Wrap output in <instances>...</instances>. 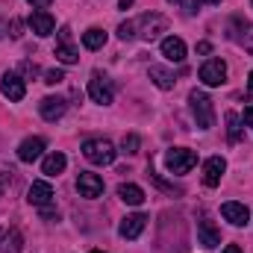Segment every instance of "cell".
<instances>
[{
  "instance_id": "6da1fadb",
  "label": "cell",
  "mask_w": 253,
  "mask_h": 253,
  "mask_svg": "<svg viewBox=\"0 0 253 253\" xmlns=\"http://www.w3.org/2000/svg\"><path fill=\"white\" fill-rule=\"evenodd\" d=\"M115 144L106 141V138H88L83 144V156L91 162V165H112L115 162Z\"/></svg>"
},
{
  "instance_id": "7a4b0ae2",
  "label": "cell",
  "mask_w": 253,
  "mask_h": 253,
  "mask_svg": "<svg viewBox=\"0 0 253 253\" xmlns=\"http://www.w3.org/2000/svg\"><path fill=\"white\" fill-rule=\"evenodd\" d=\"M189 106H191V115L200 129H209L215 124V109H212V100L203 94V91H191L189 94Z\"/></svg>"
},
{
  "instance_id": "3957f363",
  "label": "cell",
  "mask_w": 253,
  "mask_h": 253,
  "mask_svg": "<svg viewBox=\"0 0 253 253\" xmlns=\"http://www.w3.org/2000/svg\"><path fill=\"white\" fill-rule=\"evenodd\" d=\"M194 165H197V153H194V150L171 147V150L165 153V168H168L171 174H189Z\"/></svg>"
},
{
  "instance_id": "277c9868",
  "label": "cell",
  "mask_w": 253,
  "mask_h": 253,
  "mask_svg": "<svg viewBox=\"0 0 253 253\" xmlns=\"http://www.w3.org/2000/svg\"><path fill=\"white\" fill-rule=\"evenodd\" d=\"M77 191H80V197L94 200V197L103 194V180H100L97 174H91V171H80V177H77Z\"/></svg>"
},
{
  "instance_id": "5b68a950",
  "label": "cell",
  "mask_w": 253,
  "mask_h": 253,
  "mask_svg": "<svg viewBox=\"0 0 253 253\" xmlns=\"http://www.w3.org/2000/svg\"><path fill=\"white\" fill-rule=\"evenodd\" d=\"M88 97H91L94 103H100V106H109L115 94H112V85H109L100 74H94V77L88 80Z\"/></svg>"
},
{
  "instance_id": "8992f818",
  "label": "cell",
  "mask_w": 253,
  "mask_h": 253,
  "mask_svg": "<svg viewBox=\"0 0 253 253\" xmlns=\"http://www.w3.org/2000/svg\"><path fill=\"white\" fill-rule=\"evenodd\" d=\"M200 80H203V85H221V83L227 80V65L221 62V59L203 62V68H200Z\"/></svg>"
},
{
  "instance_id": "52a82bcc",
  "label": "cell",
  "mask_w": 253,
  "mask_h": 253,
  "mask_svg": "<svg viewBox=\"0 0 253 253\" xmlns=\"http://www.w3.org/2000/svg\"><path fill=\"white\" fill-rule=\"evenodd\" d=\"M56 59L62 65H74L77 59H80V50L71 44V30L68 27H62L59 30V44H56Z\"/></svg>"
},
{
  "instance_id": "ba28073f",
  "label": "cell",
  "mask_w": 253,
  "mask_h": 253,
  "mask_svg": "<svg viewBox=\"0 0 253 253\" xmlns=\"http://www.w3.org/2000/svg\"><path fill=\"white\" fill-rule=\"evenodd\" d=\"M0 91H3V97H9V100H24V94H27V88H24V80L18 77V74H3V80H0Z\"/></svg>"
},
{
  "instance_id": "9c48e42d",
  "label": "cell",
  "mask_w": 253,
  "mask_h": 253,
  "mask_svg": "<svg viewBox=\"0 0 253 253\" xmlns=\"http://www.w3.org/2000/svg\"><path fill=\"white\" fill-rule=\"evenodd\" d=\"M224 171H227V162H224L221 156H209V159L203 162V183H206L209 189H215V186L221 183Z\"/></svg>"
},
{
  "instance_id": "30bf717a",
  "label": "cell",
  "mask_w": 253,
  "mask_h": 253,
  "mask_svg": "<svg viewBox=\"0 0 253 253\" xmlns=\"http://www.w3.org/2000/svg\"><path fill=\"white\" fill-rule=\"evenodd\" d=\"M30 30L36 33V36H50L53 30H56V21H53V15L50 12H44V9H36L33 15H30Z\"/></svg>"
},
{
  "instance_id": "8fae6325",
  "label": "cell",
  "mask_w": 253,
  "mask_h": 253,
  "mask_svg": "<svg viewBox=\"0 0 253 253\" xmlns=\"http://www.w3.org/2000/svg\"><path fill=\"white\" fill-rule=\"evenodd\" d=\"M221 215L233 224V227H245L248 221H251V212H248V206L245 203H236V200H230V203H224L221 206Z\"/></svg>"
},
{
  "instance_id": "7c38bea8",
  "label": "cell",
  "mask_w": 253,
  "mask_h": 253,
  "mask_svg": "<svg viewBox=\"0 0 253 253\" xmlns=\"http://www.w3.org/2000/svg\"><path fill=\"white\" fill-rule=\"evenodd\" d=\"M197 242L203 245V248H218L221 245V233H218V227L212 224V221H206V218H200L197 221Z\"/></svg>"
},
{
  "instance_id": "4fadbf2b",
  "label": "cell",
  "mask_w": 253,
  "mask_h": 253,
  "mask_svg": "<svg viewBox=\"0 0 253 253\" xmlns=\"http://www.w3.org/2000/svg\"><path fill=\"white\" fill-rule=\"evenodd\" d=\"M135 24V30L141 27V36L150 42V39H156L162 30H165V18L162 15H144V18H138V21H132Z\"/></svg>"
},
{
  "instance_id": "5bb4252c",
  "label": "cell",
  "mask_w": 253,
  "mask_h": 253,
  "mask_svg": "<svg viewBox=\"0 0 253 253\" xmlns=\"http://www.w3.org/2000/svg\"><path fill=\"white\" fill-rule=\"evenodd\" d=\"M42 153H44V138H39V135L24 138L21 147H18V159H21V162H36Z\"/></svg>"
},
{
  "instance_id": "9a60e30c",
  "label": "cell",
  "mask_w": 253,
  "mask_h": 253,
  "mask_svg": "<svg viewBox=\"0 0 253 253\" xmlns=\"http://www.w3.org/2000/svg\"><path fill=\"white\" fill-rule=\"evenodd\" d=\"M144 227H147V215H141V212H135V215H126L124 221H121V227H118V233H121L124 239H138Z\"/></svg>"
},
{
  "instance_id": "2e32d148",
  "label": "cell",
  "mask_w": 253,
  "mask_h": 253,
  "mask_svg": "<svg viewBox=\"0 0 253 253\" xmlns=\"http://www.w3.org/2000/svg\"><path fill=\"white\" fill-rule=\"evenodd\" d=\"M27 200H30L33 206H50V200H53V186L44 183V180L33 183L30 191H27Z\"/></svg>"
},
{
  "instance_id": "e0dca14e",
  "label": "cell",
  "mask_w": 253,
  "mask_h": 253,
  "mask_svg": "<svg viewBox=\"0 0 253 253\" xmlns=\"http://www.w3.org/2000/svg\"><path fill=\"white\" fill-rule=\"evenodd\" d=\"M162 56H165L168 62H183V59H186V42L177 39V36L162 39Z\"/></svg>"
},
{
  "instance_id": "ac0fdd59",
  "label": "cell",
  "mask_w": 253,
  "mask_h": 253,
  "mask_svg": "<svg viewBox=\"0 0 253 253\" xmlns=\"http://www.w3.org/2000/svg\"><path fill=\"white\" fill-rule=\"evenodd\" d=\"M65 109H68V106H65L62 97H44V100L39 103V112H42L44 121H59L65 115Z\"/></svg>"
},
{
  "instance_id": "d6986e66",
  "label": "cell",
  "mask_w": 253,
  "mask_h": 253,
  "mask_svg": "<svg viewBox=\"0 0 253 253\" xmlns=\"http://www.w3.org/2000/svg\"><path fill=\"white\" fill-rule=\"evenodd\" d=\"M118 197L124 203H129V206H141L144 203V191H141V186H135V183H121L118 186Z\"/></svg>"
},
{
  "instance_id": "ffe728a7",
  "label": "cell",
  "mask_w": 253,
  "mask_h": 253,
  "mask_svg": "<svg viewBox=\"0 0 253 253\" xmlns=\"http://www.w3.org/2000/svg\"><path fill=\"white\" fill-rule=\"evenodd\" d=\"M147 74H150V80H153V83H156L162 91L174 88V83H177V77H174L168 68H159V65H150V71H147Z\"/></svg>"
},
{
  "instance_id": "44dd1931",
  "label": "cell",
  "mask_w": 253,
  "mask_h": 253,
  "mask_svg": "<svg viewBox=\"0 0 253 253\" xmlns=\"http://www.w3.org/2000/svg\"><path fill=\"white\" fill-rule=\"evenodd\" d=\"M21 248H24L21 230H6L3 239H0V253H21Z\"/></svg>"
},
{
  "instance_id": "7402d4cb",
  "label": "cell",
  "mask_w": 253,
  "mask_h": 253,
  "mask_svg": "<svg viewBox=\"0 0 253 253\" xmlns=\"http://www.w3.org/2000/svg\"><path fill=\"white\" fill-rule=\"evenodd\" d=\"M65 165H68L65 153H50V156H44V162H42V174L56 177V174H62L65 171Z\"/></svg>"
},
{
  "instance_id": "603a6c76",
  "label": "cell",
  "mask_w": 253,
  "mask_h": 253,
  "mask_svg": "<svg viewBox=\"0 0 253 253\" xmlns=\"http://www.w3.org/2000/svg\"><path fill=\"white\" fill-rule=\"evenodd\" d=\"M83 44H85L88 50H100V47L106 44V33H103L100 27H91V30L83 33Z\"/></svg>"
},
{
  "instance_id": "cb8c5ba5",
  "label": "cell",
  "mask_w": 253,
  "mask_h": 253,
  "mask_svg": "<svg viewBox=\"0 0 253 253\" xmlns=\"http://www.w3.org/2000/svg\"><path fill=\"white\" fill-rule=\"evenodd\" d=\"M227 135H230V141L236 144V141H242V126H239V115L236 112H230L227 115Z\"/></svg>"
},
{
  "instance_id": "d4e9b609",
  "label": "cell",
  "mask_w": 253,
  "mask_h": 253,
  "mask_svg": "<svg viewBox=\"0 0 253 253\" xmlns=\"http://www.w3.org/2000/svg\"><path fill=\"white\" fill-rule=\"evenodd\" d=\"M118 36H121V39H135V36H138V33H135V24H132V21H126V24H121V27H118Z\"/></svg>"
},
{
  "instance_id": "484cf974",
  "label": "cell",
  "mask_w": 253,
  "mask_h": 253,
  "mask_svg": "<svg viewBox=\"0 0 253 253\" xmlns=\"http://www.w3.org/2000/svg\"><path fill=\"white\" fill-rule=\"evenodd\" d=\"M124 153H138V135H124Z\"/></svg>"
},
{
  "instance_id": "4316f807",
  "label": "cell",
  "mask_w": 253,
  "mask_h": 253,
  "mask_svg": "<svg viewBox=\"0 0 253 253\" xmlns=\"http://www.w3.org/2000/svg\"><path fill=\"white\" fill-rule=\"evenodd\" d=\"M62 80H65L62 71H47V74H44V83H47V85H59Z\"/></svg>"
},
{
  "instance_id": "83f0119b",
  "label": "cell",
  "mask_w": 253,
  "mask_h": 253,
  "mask_svg": "<svg viewBox=\"0 0 253 253\" xmlns=\"http://www.w3.org/2000/svg\"><path fill=\"white\" fill-rule=\"evenodd\" d=\"M197 53H212V44H209V42H200V44H197Z\"/></svg>"
},
{
  "instance_id": "f1b7e54d",
  "label": "cell",
  "mask_w": 253,
  "mask_h": 253,
  "mask_svg": "<svg viewBox=\"0 0 253 253\" xmlns=\"http://www.w3.org/2000/svg\"><path fill=\"white\" fill-rule=\"evenodd\" d=\"M42 218H56V212L50 206H42Z\"/></svg>"
},
{
  "instance_id": "f546056e",
  "label": "cell",
  "mask_w": 253,
  "mask_h": 253,
  "mask_svg": "<svg viewBox=\"0 0 253 253\" xmlns=\"http://www.w3.org/2000/svg\"><path fill=\"white\" fill-rule=\"evenodd\" d=\"M245 121H248V126H253V106L245 109Z\"/></svg>"
},
{
  "instance_id": "4dcf8cb0",
  "label": "cell",
  "mask_w": 253,
  "mask_h": 253,
  "mask_svg": "<svg viewBox=\"0 0 253 253\" xmlns=\"http://www.w3.org/2000/svg\"><path fill=\"white\" fill-rule=\"evenodd\" d=\"M30 3H33V6H39V9H44V6H50L53 0H30Z\"/></svg>"
},
{
  "instance_id": "1f68e13d",
  "label": "cell",
  "mask_w": 253,
  "mask_h": 253,
  "mask_svg": "<svg viewBox=\"0 0 253 253\" xmlns=\"http://www.w3.org/2000/svg\"><path fill=\"white\" fill-rule=\"evenodd\" d=\"M224 253H242V248H239V245H227V248H224Z\"/></svg>"
},
{
  "instance_id": "d6a6232c",
  "label": "cell",
  "mask_w": 253,
  "mask_h": 253,
  "mask_svg": "<svg viewBox=\"0 0 253 253\" xmlns=\"http://www.w3.org/2000/svg\"><path fill=\"white\" fill-rule=\"evenodd\" d=\"M200 3H206V6H218L221 0H197V6H200Z\"/></svg>"
},
{
  "instance_id": "836d02e7",
  "label": "cell",
  "mask_w": 253,
  "mask_h": 253,
  "mask_svg": "<svg viewBox=\"0 0 253 253\" xmlns=\"http://www.w3.org/2000/svg\"><path fill=\"white\" fill-rule=\"evenodd\" d=\"M132 6V0H121V9H129Z\"/></svg>"
},
{
  "instance_id": "e575fe53",
  "label": "cell",
  "mask_w": 253,
  "mask_h": 253,
  "mask_svg": "<svg viewBox=\"0 0 253 253\" xmlns=\"http://www.w3.org/2000/svg\"><path fill=\"white\" fill-rule=\"evenodd\" d=\"M248 85H251V91H253V71H251V77H248Z\"/></svg>"
},
{
  "instance_id": "d590c367",
  "label": "cell",
  "mask_w": 253,
  "mask_h": 253,
  "mask_svg": "<svg viewBox=\"0 0 253 253\" xmlns=\"http://www.w3.org/2000/svg\"><path fill=\"white\" fill-rule=\"evenodd\" d=\"M3 27H6V24H3V21H0V30H3ZM0 36H3V33H0Z\"/></svg>"
},
{
  "instance_id": "8d00e7d4",
  "label": "cell",
  "mask_w": 253,
  "mask_h": 253,
  "mask_svg": "<svg viewBox=\"0 0 253 253\" xmlns=\"http://www.w3.org/2000/svg\"><path fill=\"white\" fill-rule=\"evenodd\" d=\"M91 253H103V251H91Z\"/></svg>"
},
{
  "instance_id": "74e56055",
  "label": "cell",
  "mask_w": 253,
  "mask_h": 253,
  "mask_svg": "<svg viewBox=\"0 0 253 253\" xmlns=\"http://www.w3.org/2000/svg\"><path fill=\"white\" fill-rule=\"evenodd\" d=\"M171 3H177V0H171Z\"/></svg>"
}]
</instances>
